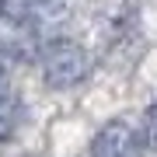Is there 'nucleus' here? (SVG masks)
<instances>
[{"instance_id": "nucleus-1", "label": "nucleus", "mask_w": 157, "mask_h": 157, "mask_svg": "<svg viewBox=\"0 0 157 157\" xmlns=\"http://www.w3.org/2000/svg\"><path fill=\"white\" fill-rule=\"evenodd\" d=\"M91 73V56L84 52V45L70 42V39H56L42 49V77L49 87H73Z\"/></svg>"}, {"instance_id": "nucleus-2", "label": "nucleus", "mask_w": 157, "mask_h": 157, "mask_svg": "<svg viewBox=\"0 0 157 157\" xmlns=\"http://www.w3.org/2000/svg\"><path fill=\"white\" fill-rule=\"evenodd\" d=\"M94 157H143V136L126 119H112L94 136Z\"/></svg>"}, {"instance_id": "nucleus-3", "label": "nucleus", "mask_w": 157, "mask_h": 157, "mask_svg": "<svg viewBox=\"0 0 157 157\" xmlns=\"http://www.w3.org/2000/svg\"><path fill=\"white\" fill-rule=\"evenodd\" d=\"M21 119H25V105H21V98H14V94H0V143L11 140L17 129H21Z\"/></svg>"}, {"instance_id": "nucleus-4", "label": "nucleus", "mask_w": 157, "mask_h": 157, "mask_svg": "<svg viewBox=\"0 0 157 157\" xmlns=\"http://www.w3.org/2000/svg\"><path fill=\"white\" fill-rule=\"evenodd\" d=\"M143 133H147V143L157 150V101L147 108V119H143Z\"/></svg>"}, {"instance_id": "nucleus-5", "label": "nucleus", "mask_w": 157, "mask_h": 157, "mask_svg": "<svg viewBox=\"0 0 157 157\" xmlns=\"http://www.w3.org/2000/svg\"><path fill=\"white\" fill-rule=\"evenodd\" d=\"M7 87V63H4V56H0V91Z\"/></svg>"}, {"instance_id": "nucleus-6", "label": "nucleus", "mask_w": 157, "mask_h": 157, "mask_svg": "<svg viewBox=\"0 0 157 157\" xmlns=\"http://www.w3.org/2000/svg\"><path fill=\"white\" fill-rule=\"evenodd\" d=\"M0 17H4V0H0Z\"/></svg>"}]
</instances>
